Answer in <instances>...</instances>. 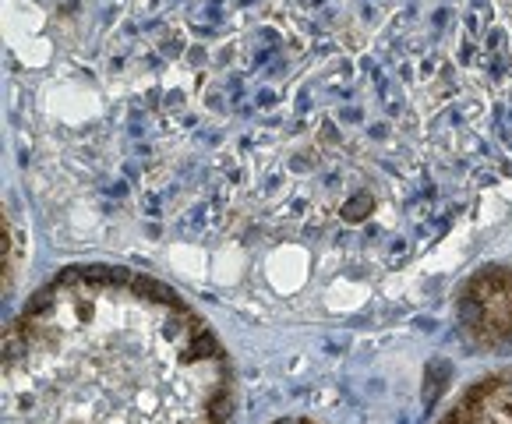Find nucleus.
<instances>
[{
    "instance_id": "4",
    "label": "nucleus",
    "mask_w": 512,
    "mask_h": 424,
    "mask_svg": "<svg viewBox=\"0 0 512 424\" xmlns=\"http://www.w3.org/2000/svg\"><path fill=\"white\" fill-rule=\"evenodd\" d=\"M438 424H512V368L477 379Z\"/></svg>"
},
{
    "instance_id": "5",
    "label": "nucleus",
    "mask_w": 512,
    "mask_h": 424,
    "mask_svg": "<svg viewBox=\"0 0 512 424\" xmlns=\"http://www.w3.org/2000/svg\"><path fill=\"white\" fill-rule=\"evenodd\" d=\"M276 424H315V421H304V417H287V421H276Z\"/></svg>"
},
{
    "instance_id": "3",
    "label": "nucleus",
    "mask_w": 512,
    "mask_h": 424,
    "mask_svg": "<svg viewBox=\"0 0 512 424\" xmlns=\"http://www.w3.org/2000/svg\"><path fill=\"white\" fill-rule=\"evenodd\" d=\"M463 340L484 354H512V265H484L456 294Z\"/></svg>"
},
{
    "instance_id": "2",
    "label": "nucleus",
    "mask_w": 512,
    "mask_h": 424,
    "mask_svg": "<svg viewBox=\"0 0 512 424\" xmlns=\"http://www.w3.org/2000/svg\"><path fill=\"white\" fill-rule=\"evenodd\" d=\"M234 371L156 276L71 265L4 333V424H226Z\"/></svg>"
},
{
    "instance_id": "6",
    "label": "nucleus",
    "mask_w": 512,
    "mask_h": 424,
    "mask_svg": "<svg viewBox=\"0 0 512 424\" xmlns=\"http://www.w3.org/2000/svg\"><path fill=\"white\" fill-rule=\"evenodd\" d=\"M498 4H502V8L509 11V18H512V0H498Z\"/></svg>"
},
{
    "instance_id": "1",
    "label": "nucleus",
    "mask_w": 512,
    "mask_h": 424,
    "mask_svg": "<svg viewBox=\"0 0 512 424\" xmlns=\"http://www.w3.org/2000/svg\"><path fill=\"white\" fill-rule=\"evenodd\" d=\"M18 78L64 202L272 297L407 269L512 184L491 0H89Z\"/></svg>"
}]
</instances>
